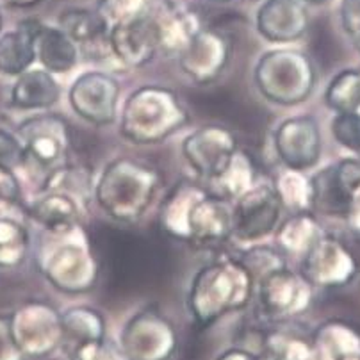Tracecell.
Instances as JSON below:
<instances>
[{"mask_svg":"<svg viewBox=\"0 0 360 360\" xmlns=\"http://www.w3.org/2000/svg\"><path fill=\"white\" fill-rule=\"evenodd\" d=\"M188 122V111L175 91L165 86H141L123 104L120 134L134 145H158Z\"/></svg>","mask_w":360,"mask_h":360,"instance_id":"277c9868","label":"cell"},{"mask_svg":"<svg viewBox=\"0 0 360 360\" xmlns=\"http://www.w3.org/2000/svg\"><path fill=\"white\" fill-rule=\"evenodd\" d=\"M109 50L125 68H141L159 54L153 15L109 31Z\"/></svg>","mask_w":360,"mask_h":360,"instance_id":"ac0fdd59","label":"cell"},{"mask_svg":"<svg viewBox=\"0 0 360 360\" xmlns=\"http://www.w3.org/2000/svg\"><path fill=\"white\" fill-rule=\"evenodd\" d=\"M262 355L271 360H314L312 335L295 330H275L262 339Z\"/></svg>","mask_w":360,"mask_h":360,"instance_id":"f546056e","label":"cell"},{"mask_svg":"<svg viewBox=\"0 0 360 360\" xmlns=\"http://www.w3.org/2000/svg\"><path fill=\"white\" fill-rule=\"evenodd\" d=\"M36 58L50 73H68L79 63V46L61 27L39 23L36 32Z\"/></svg>","mask_w":360,"mask_h":360,"instance_id":"603a6c76","label":"cell"},{"mask_svg":"<svg viewBox=\"0 0 360 360\" xmlns=\"http://www.w3.org/2000/svg\"><path fill=\"white\" fill-rule=\"evenodd\" d=\"M275 152L288 169L307 172L321 158V131L312 116H295L275 131Z\"/></svg>","mask_w":360,"mask_h":360,"instance_id":"9a60e30c","label":"cell"},{"mask_svg":"<svg viewBox=\"0 0 360 360\" xmlns=\"http://www.w3.org/2000/svg\"><path fill=\"white\" fill-rule=\"evenodd\" d=\"M255 278L241 261L223 257L202 266L193 276L188 309L202 328L214 325L230 312L243 311L253 295Z\"/></svg>","mask_w":360,"mask_h":360,"instance_id":"7a4b0ae2","label":"cell"},{"mask_svg":"<svg viewBox=\"0 0 360 360\" xmlns=\"http://www.w3.org/2000/svg\"><path fill=\"white\" fill-rule=\"evenodd\" d=\"M241 262L250 269L255 282H259L268 273L285 266L284 259L280 257V252H276L275 248H269V246H252L245 252Z\"/></svg>","mask_w":360,"mask_h":360,"instance_id":"d590c367","label":"cell"},{"mask_svg":"<svg viewBox=\"0 0 360 360\" xmlns=\"http://www.w3.org/2000/svg\"><path fill=\"white\" fill-rule=\"evenodd\" d=\"M312 211L325 216L345 218L348 212V195L341 186L335 172V165L319 169L311 176Z\"/></svg>","mask_w":360,"mask_h":360,"instance_id":"83f0119b","label":"cell"},{"mask_svg":"<svg viewBox=\"0 0 360 360\" xmlns=\"http://www.w3.org/2000/svg\"><path fill=\"white\" fill-rule=\"evenodd\" d=\"M38 20H25L15 29L0 36V73L18 77L27 72L36 58Z\"/></svg>","mask_w":360,"mask_h":360,"instance_id":"ffe728a7","label":"cell"},{"mask_svg":"<svg viewBox=\"0 0 360 360\" xmlns=\"http://www.w3.org/2000/svg\"><path fill=\"white\" fill-rule=\"evenodd\" d=\"M356 43V49H359V52H360V39H359V41H355Z\"/></svg>","mask_w":360,"mask_h":360,"instance_id":"c3c4849f","label":"cell"},{"mask_svg":"<svg viewBox=\"0 0 360 360\" xmlns=\"http://www.w3.org/2000/svg\"><path fill=\"white\" fill-rule=\"evenodd\" d=\"M29 232L9 218H0V269H15L27 259Z\"/></svg>","mask_w":360,"mask_h":360,"instance_id":"1f68e13d","label":"cell"},{"mask_svg":"<svg viewBox=\"0 0 360 360\" xmlns=\"http://www.w3.org/2000/svg\"><path fill=\"white\" fill-rule=\"evenodd\" d=\"M16 345L27 359H45L63 348V314L50 303L31 300L11 314Z\"/></svg>","mask_w":360,"mask_h":360,"instance_id":"9c48e42d","label":"cell"},{"mask_svg":"<svg viewBox=\"0 0 360 360\" xmlns=\"http://www.w3.org/2000/svg\"><path fill=\"white\" fill-rule=\"evenodd\" d=\"M345 219L353 232L360 234V180L349 191L348 212H346Z\"/></svg>","mask_w":360,"mask_h":360,"instance_id":"b9f144b4","label":"cell"},{"mask_svg":"<svg viewBox=\"0 0 360 360\" xmlns=\"http://www.w3.org/2000/svg\"><path fill=\"white\" fill-rule=\"evenodd\" d=\"M153 0H98L96 11L108 23L109 31L118 25L139 22L152 15Z\"/></svg>","mask_w":360,"mask_h":360,"instance_id":"836d02e7","label":"cell"},{"mask_svg":"<svg viewBox=\"0 0 360 360\" xmlns=\"http://www.w3.org/2000/svg\"><path fill=\"white\" fill-rule=\"evenodd\" d=\"M259 307L266 319L285 323L311 309L314 285L302 275L284 268L262 276L259 282Z\"/></svg>","mask_w":360,"mask_h":360,"instance_id":"30bf717a","label":"cell"},{"mask_svg":"<svg viewBox=\"0 0 360 360\" xmlns=\"http://www.w3.org/2000/svg\"><path fill=\"white\" fill-rule=\"evenodd\" d=\"M23 162H25V152L20 138L0 129V166L15 169L23 166Z\"/></svg>","mask_w":360,"mask_h":360,"instance_id":"74e56055","label":"cell"},{"mask_svg":"<svg viewBox=\"0 0 360 360\" xmlns=\"http://www.w3.org/2000/svg\"><path fill=\"white\" fill-rule=\"evenodd\" d=\"M20 346L16 345L11 328V314H0V360H25Z\"/></svg>","mask_w":360,"mask_h":360,"instance_id":"f35d334b","label":"cell"},{"mask_svg":"<svg viewBox=\"0 0 360 360\" xmlns=\"http://www.w3.org/2000/svg\"><path fill=\"white\" fill-rule=\"evenodd\" d=\"M214 2H229V0H214Z\"/></svg>","mask_w":360,"mask_h":360,"instance_id":"f907efd6","label":"cell"},{"mask_svg":"<svg viewBox=\"0 0 360 360\" xmlns=\"http://www.w3.org/2000/svg\"><path fill=\"white\" fill-rule=\"evenodd\" d=\"M120 346L131 360H172L179 352V333L159 309L146 307L125 323Z\"/></svg>","mask_w":360,"mask_h":360,"instance_id":"ba28073f","label":"cell"},{"mask_svg":"<svg viewBox=\"0 0 360 360\" xmlns=\"http://www.w3.org/2000/svg\"><path fill=\"white\" fill-rule=\"evenodd\" d=\"M275 188L280 200L284 203V207L291 209L292 212L312 211L311 179L303 175V172L285 169L278 176V182H276Z\"/></svg>","mask_w":360,"mask_h":360,"instance_id":"d6a6232c","label":"cell"},{"mask_svg":"<svg viewBox=\"0 0 360 360\" xmlns=\"http://www.w3.org/2000/svg\"><path fill=\"white\" fill-rule=\"evenodd\" d=\"M22 189L15 172L0 166V205H15L20 202Z\"/></svg>","mask_w":360,"mask_h":360,"instance_id":"60d3db41","label":"cell"},{"mask_svg":"<svg viewBox=\"0 0 360 360\" xmlns=\"http://www.w3.org/2000/svg\"><path fill=\"white\" fill-rule=\"evenodd\" d=\"M323 236L321 225L311 211L292 212L291 218L276 229L275 241L282 252L303 257Z\"/></svg>","mask_w":360,"mask_h":360,"instance_id":"4316f807","label":"cell"},{"mask_svg":"<svg viewBox=\"0 0 360 360\" xmlns=\"http://www.w3.org/2000/svg\"><path fill=\"white\" fill-rule=\"evenodd\" d=\"M300 273L314 288H341L355 278L359 273V262L339 239L323 236L302 257Z\"/></svg>","mask_w":360,"mask_h":360,"instance_id":"5bb4252c","label":"cell"},{"mask_svg":"<svg viewBox=\"0 0 360 360\" xmlns=\"http://www.w3.org/2000/svg\"><path fill=\"white\" fill-rule=\"evenodd\" d=\"M253 81L266 100L289 108L305 102L314 91L316 68L302 50H269L257 61Z\"/></svg>","mask_w":360,"mask_h":360,"instance_id":"5b68a950","label":"cell"},{"mask_svg":"<svg viewBox=\"0 0 360 360\" xmlns=\"http://www.w3.org/2000/svg\"><path fill=\"white\" fill-rule=\"evenodd\" d=\"M257 360H271V359H268V356H264L262 353H259V359H257Z\"/></svg>","mask_w":360,"mask_h":360,"instance_id":"7dc6e473","label":"cell"},{"mask_svg":"<svg viewBox=\"0 0 360 360\" xmlns=\"http://www.w3.org/2000/svg\"><path fill=\"white\" fill-rule=\"evenodd\" d=\"M325 102L335 112H355L360 108V70L346 68L330 81Z\"/></svg>","mask_w":360,"mask_h":360,"instance_id":"4dcf8cb0","label":"cell"},{"mask_svg":"<svg viewBox=\"0 0 360 360\" xmlns=\"http://www.w3.org/2000/svg\"><path fill=\"white\" fill-rule=\"evenodd\" d=\"M70 105L84 122L96 127L111 125L118 116L120 84L104 72H86L73 81Z\"/></svg>","mask_w":360,"mask_h":360,"instance_id":"7c38bea8","label":"cell"},{"mask_svg":"<svg viewBox=\"0 0 360 360\" xmlns=\"http://www.w3.org/2000/svg\"><path fill=\"white\" fill-rule=\"evenodd\" d=\"M342 360H360V353H355V355H349V356H345Z\"/></svg>","mask_w":360,"mask_h":360,"instance_id":"f6af8a7d","label":"cell"},{"mask_svg":"<svg viewBox=\"0 0 360 360\" xmlns=\"http://www.w3.org/2000/svg\"><path fill=\"white\" fill-rule=\"evenodd\" d=\"M0 31H2V15H0Z\"/></svg>","mask_w":360,"mask_h":360,"instance_id":"681fc988","label":"cell"},{"mask_svg":"<svg viewBox=\"0 0 360 360\" xmlns=\"http://www.w3.org/2000/svg\"><path fill=\"white\" fill-rule=\"evenodd\" d=\"M255 176L257 173L252 159L245 152L238 150L226 168L214 180H211V184L216 189L214 195L226 200H238L255 186Z\"/></svg>","mask_w":360,"mask_h":360,"instance_id":"f1b7e54d","label":"cell"},{"mask_svg":"<svg viewBox=\"0 0 360 360\" xmlns=\"http://www.w3.org/2000/svg\"><path fill=\"white\" fill-rule=\"evenodd\" d=\"M29 216L52 236L73 232L81 223L79 203L72 193L63 189L43 191V195L29 205Z\"/></svg>","mask_w":360,"mask_h":360,"instance_id":"d6986e66","label":"cell"},{"mask_svg":"<svg viewBox=\"0 0 360 360\" xmlns=\"http://www.w3.org/2000/svg\"><path fill=\"white\" fill-rule=\"evenodd\" d=\"M333 139L353 153H360V112H338L330 123Z\"/></svg>","mask_w":360,"mask_h":360,"instance_id":"e575fe53","label":"cell"},{"mask_svg":"<svg viewBox=\"0 0 360 360\" xmlns=\"http://www.w3.org/2000/svg\"><path fill=\"white\" fill-rule=\"evenodd\" d=\"M257 32L269 43H291L309 29V13L302 0H264L257 11Z\"/></svg>","mask_w":360,"mask_h":360,"instance_id":"e0dca14e","label":"cell"},{"mask_svg":"<svg viewBox=\"0 0 360 360\" xmlns=\"http://www.w3.org/2000/svg\"><path fill=\"white\" fill-rule=\"evenodd\" d=\"M61 96V88L49 70H27L16 77L11 89L13 108L23 111L49 109Z\"/></svg>","mask_w":360,"mask_h":360,"instance_id":"44dd1931","label":"cell"},{"mask_svg":"<svg viewBox=\"0 0 360 360\" xmlns=\"http://www.w3.org/2000/svg\"><path fill=\"white\" fill-rule=\"evenodd\" d=\"M284 203L276 188L255 184L234 203L232 238L243 243H255L276 232Z\"/></svg>","mask_w":360,"mask_h":360,"instance_id":"8fae6325","label":"cell"},{"mask_svg":"<svg viewBox=\"0 0 360 360\" xmlns=\"http://www.w3.org/2000/svg\"><path fill=\"white\" fill-rule=\"evenodd\" d=\"M153 22L158 32L159 54L165 58H179L202 29L193 13L179 9H166L159 15H153Z\"/></svg>","mask_w":360,"mask_h":360,"instance_id":"7402d4cb","label":"cell"},{"mask_svg":"<svg viewBox=\"0 0 360 360\" xmlns=\"http://www.w3.org/2000/svg\"><path fill=\"white\" fill-rule=\"evenodd\" d=\"M259 355L246 348H229L221 353L216 360H257Z\"/></svg>","mask_w":360,"mask_h":360,"instance_id":"7bdbcfd3","label":"cell"},{"mask_svg":"<svg viewBox=\"0 0 360 360\" xmlns=\"http://www.w3.org/2000/svg\"><path fill=\"white\" fill-rule=\"evenodd\" d=\"M314 360H342L360 353V332L349 323L330 319L312 333Z\"/></svg>","mask_w":360,"mask_h":360,"instance_id":"cb8c5ba5","label":"cell"},{"mask_svg":"<svg viewBox=\"0 0 360 360\" xmlns=\"http://www.w3.org/2000/svg\"><path fill=\"white\" fill-rule=\"evenodd\" d=\"M230 58L229 39L214 29H200L179 56V66L195 84H211L225 70Z\"/></svg>","mask_w":360,"mask_h":360,"instance_id":"2e32d148","label":"cell"},{"mask_svg":"<svg viewBox=\"0 0 360 360\" xmlns=\"http://www.w3.org/2000/svg\"><path fill=\"white\" fill-rule=\"evenodd\" d=\"M18 138L25 152L23 166L43 175H50L68 166L72 134L65 118L58 115H39L25 120L18 127Z\"/></svg>","mask_w":360,"mask_h":360,"instance_id":"8992f818","label":"cell"},{"mask_svg":"<svg viewBox=\"0 0 360 360\" xmlns=\"http://www.w3.org/2000/svg\"><path fill=\"white\" fill-rule=\"evenodd\" d=\"M238 152V139L234 132L221 125H205L196 129L182 143V155L186 162L203 180H214L230 159Z\"/></svg>","mask_w":360,"mask_h":360,"instance_id":"4fadbf2b","label":"cell"},{"mask_svg":"<svg viewBox=\"0 0 360 360\" xmlns=\"http://www.w3.org/2000/svg\"><path fill=\"white\" fill-rule=\"evenodd\" d=\"M105 318L102 312L91 307H72L63 312V349L66 353L72 352L77 346L84 342L105 339Z\"/></svg>","mask_w":360,"mask_h":360,"instance_id":"484cf974","label":"cell"},{"mask_svg":"<svg viewBox=\"0 0 360 360\" xmlns=\"http://www.w3.org/2000/svg\"><path fill=\"white\" fill-rule=\"evenodd\" d=\"M79 49H109V27L98 11L89 9H68L59 16V25Z\"/></svg>","mask_w":360,"mask_h":360,"instance_id":"d4e9b609","label":"cell"},{"mask_svg":"<svg viewBox=\"0 0 360 360\" xmlns=\"http://www.w3.org/2000/svg\"><path fill=\"white\" fill-rule=\"evenodd\" d=\"M341 25L346 34L359 41L360 39V0H342L341 2Z\"/></svg>","mask_w":360,"mask_h":360,"instance_id":"ab89813d","label":"cell"},{"mask_svg":"<svg viewBox=\"0 0 360 360\" xmlns=\"http://www.w3.org/2000/svg\"><path fill=\"white\" fill-rule=\"evenodd\" d=\"M6 2L15 6V8H32V6H36L41 0H6Z\"/></svg>","mask_w":360,"mask_h":360,"instance_id":"ee69618b","label":"cell"},{"mask_svg":"<svg viewBox=\"0 0 360 360\" xmlns=\"http://www.w3.org/2000/svg\"><path fill=\"white\" fill-rule=\"evenodd\" d=\"M302 2H307V4H321L325 0H302Z\"/></svg>","mask_w":360,"mask_h":360,"instance_id":"bcb514c9","label":"cell"},{"mask_svg":"<svg viewBox=\"0 0 360 360\" xmlns=\"http://www.w3.org/2000/svg\"><path fill=\"white\" fill-rule=\"evenodd\" d=\"M159 221L172 238L211 245L232 238L234 207H230V200L195 182L182 180L166 195Z\"/></svg>","mask_w":360,"mask_h":360,"instance_id":"6da1fadb","label":"cell"},{"mask_svg":"<svg viewBox=\"0 0 360 360\" xmlns=\"http://www.w3.org/2000/svg\"><path fill=\"white\" fill-rule=\"evenodd\" d=\"M161 186L155 168L132 158L109 162L95 186L98 207L122 223H134L145 216Z\"/></svg>","mask_w":360,"mask_h":360,"instance_id":"3957f363","label":"cell"},{"mask_svg":"<svg viewBox=\"0 0 360 360\" xmlns=\"http://www.w3.org/2000/svg\"><path fill=\"white\" fill-rule=\"evenodd\" d=\"M41 271L49 284L66 295H82L95 288L98 264L79 229L66 234L43 255Z\"/></svg>","mask_w":360,"mask_h":360,"instance_id":"52a82bcc","label":"cell"},{"mask_svg":"<svg viewBox=\"0 0 360 360\" xmlns=\"http://www.w3.org/2000/svg\"><path fill=\"white\" fill-rule=\"evenodd\" d=\"M68 360H131L125 355L123 348L115 341L98 339V341L84 342L66 353Z\"/></svg>","mask_w":360,"mask_h":360,"instance_id":"8d00e7d4","label":"cell"}]
</instances>
